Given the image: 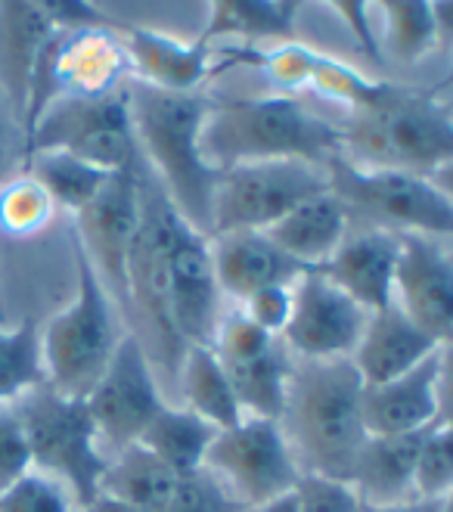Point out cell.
Instances as JSON below:
<instances>
[{
  "label": "cell",
  "mask_w": 453,
  "mask_h": 512,
  "mask_svg": "<svg viewBox=\"0 0 453 512\" xmlns=\"http://www.w3.org/2000/svg\"><path fill=\"white\" fill-rule=\"evenodd\" d=\"M364 382H360L351 357L342 360H301L292 367L286 410L280 426L292 447L295 463L301 460L311 475L348 481L360 447L367 444Z\"/></svg>",
  "instance_id": "6da1fadb"
},
{
  "label": "cell",
  "mask_w": 453,
  "mask_h": 512,
  "mask_svg": "<svg viewBox=\"0 0 453 512\" xmlns=\"http://www.w3.org/2000/svg\"><path fill=\"white\" fill-rule=\"evenodd\" d=\"M202 156L218 174L252 162H308L326 168V162L342 156V128L286 94L227 100L205 115Z\"/></svg>",
  "instance_id": "7a4b0ae2"
},
{
  "label": "cell",
  "mask_w": 453,
  "mask_h": 512,
  "mask_svg": "<svg viewBox=\"0 0 453 512\" xmlns=\"http://www.w3.org/2000/svg\"><path fill=\"white\" fill-rule=\"evenodd\" d=\"M137 149L162 177V193L196 233L208 236L218 171L202 156V125L211 103L202 94H174L140 81L125 84Z\"/></svg>",
  "instance_id": "3957f363"
},
{
  "label": "cell",
  "mask_w": 453,
  "mask_h": 512,
  "mask_svg": "<svg viewBox=\"0 0 453 512\" xmlns=\"http://www.w3.org/2000/svg\"><path fill=\"white\" fill-rule=\"evenodd\" d=\"M342 156L360 168L432 177L453 159L450 106L435 94L385 84L382 97L342 128Z\"/></svg>",
  "instance_id": "277c9868"
},
{
  "label": "cell",
  "mask_w": 453,
  "mask_h": 512,
  "mask_svg": "<svg viewBox=\"0 0 453 512\" xmlns=\"http://www.w3.org/2000/svg\"><path fill=\"white\" fill-rule=\"evenodd\" d=\"M75 255V298L59 311L41 333V357L47 388L56 395L84 401L97 385L118 345L125 339V326L118 305L103 289L97 270L90 267L84 249L72 233Z\"/></svg>",
  "instance_id": "5b68a950"
},
{
  "label": "cell",
  "mask_w": 453,
  "mask_h": 512,
  "mask_svg": "<svg viewBox=\"0 0 453 512\" xmlns=\"http://www.w3.org/2000/svg\"><path fill=\"white\" fill-rule=\"evenodd\" d=\"M16 410L28 435V447H32V466L69 488V497L78 509L87 506L100 494V481L109 463L100 450L87 404L56 395L53 388L41 385L19 398Z\"/></svg>",
  "instance_id": "8992f818"
},
{
  "label": "cell",
  "mask_w": 453,
  "mask_h": 512,
  "mask_svg": "<svg viewBox=\"0 0 453 512\" xmlns=\"http://www.w3.org/2000/svg\"><path fill=\"white\" fill-rule=\"evenodd\" d=\"M66 153L109 174L137 168V140L125 87L106 97H56L25 131V159Z\"/></svg>",
  "instance_id": "52a82bcc"
},
{
  "label": "cell",
  "mask_w": 453,
  "mask_h": 512,
  "mask_svg": "<svg viewBox=\"0 0 453 512\" xmlns=\"http://www.w3.org/2000/svg\"><path fill=\"white\" fill-rule=\"evenodd\" d=\"M329 193H336L345 208L376 221V227L395 233L447 236L453 233V199L432 177L404 171L360 168L345 156L326 162Z\"/></svg>",
  "instance_id": "ba28073f"
},
{
  "label": "cell",
  "mask_w": 453,
  "mask_h": 512,
  "mask_svg": "<svg viewBox=\"0 0 453 512\" xmlns=\"http://www.w3.org/2000/svg\"><path fill=\"white\" fill-rule=\"evenodd\" d=\"M326 168L308 162H252L218 174L208 236L274 227L305 199L326 193Z\"/></svg>",
  "instance_id": "9c48e42d"
},
{
  "label": "cell",
  "mask_w": 453,
  "mask_h": 512,
  "mask_svg": "<svg viewBox=\"0 0 453 512\" xmlns=\"http://www.w3.org/2000/svg\"><path fill=\"white\" fill-rule=\"evenodd\" d=\"M131 75L128 53L122 47V38L109 32V25L94 28H59L50 41L41 69L32 84L28 97L22 131L35 125V118L44 112V106L56 97H106L122 90L125 78Z\"/></svg>",
  "instance_id": "30bf717a"
},
{
  "label": "cell",
  "mask_w": 453,
  "mask_h": 512,
  "mask_svg": "<svg viewBox=\"0 0 453 512\" xmlns=\"http://www.w3.org/2000/svg\"><path fill=\"white\" fill-rule=\"evenodd\" d=\"M205 469L215 475L236 506H258L295 491L301 466L280 423L243 416V423L224 429L211 441Z\"/></svg>",
  "instance_id": "8fae6325"
},
{
  "label": "cell",
  "mask_w": 453,
  "mask_h": 512,
  "mask_svg": "<svg viewBox=\"0 0 453 512\" xmlns=\"http://www.w3.org/2000/svg\"><path fill=\"white\" fill-rule=\"evenodd\" d=\"M184 224L187 221L174 212L162 190L143 187L140 227L128 255V308L134 305L140 311L168 367L180 364V354H184V342L174 333L168 308V258Z\"/></svg>",
  "instance_id": "7c38bea8"
},
{
  "label": "cell",
  "mask_w": 453,
  "mask_h": 512,
  "mask_svg": "<svg viewBox=\"0 0 453 512\" xmlns=\"http://www.w3.org/2000/svg\"><path fill=\"white\" fill-rule=\"evenodd\" d=\"M140 202L143 180L137 168H128L112 174L97 199L75 215L78 246L118 311H128V255L140 227Z\"/></svg>",
  "instance_id": "4fadbf2b"
},
{
  "label": "cell",
  "mask_w": 453,
  "mask_h": 512,
  "mask_svg": "<svg viewBox=\"0 0 453 512\" xmlns=\"http://www.w3.org/2000/svg\"><path fill=\"white\" fill-rule=\"evenodd\" d=\"M84 404L94 419L97 438L112 450L137 444L143 429L165 407L149 354L134 333H125L122 345H118L97 385L90 388Z\"/></svg>",
  "instance_id": "5bb4252c"
},
{
  "label": "cell",
  "mask_w": 453,
  "mask_h": 512,
  "mask_svg": "<svg viewBox=\"0 0 453 512\" xmlns=\"http://www.w3.org/2000/svg\"><path fill=\"white\" fill-rule=\"evenodd\" d=\"M367 311L308 270L292 283V314L283 329V348L301 360H342L351 357L367 326Z\"/></svg>",
  "instance_id": "9a60e30c"
},
{
  "label": "cell",
  "mask_w": 453,
  "mask_h": 512,
  "mask_svg": "<svg viewBox=\"0 0 453 512\" xmlns=\"http://www.w3.org/2000/svg\"><path fill=\"white\" fill-rule=\"evenodd\" d=\"M422 333L447 345L453 333V261L432 236L401 233V255L395 270V301Z\"/></svg>",
  "instance_id": "2e32d148"
},
{
  "label": "cell",
  "mask_w": 453,
  "mask_h": 512,
  "mask_svg": "<svg viewBox=\"0 0 453 512\" xmlns=\"http://www.w3.org/2000/svg\"><path fill=\"white\" fill-rule=\"evenodd\" d=\"M168 308L177 339L187 345H208L221 323V289L211 267L208 236L190 224L180 227L168 258Z\"/></svg>",
  "instance_id": "e0dca14e"
},
{
  "label": "cell",
  "mask_w": 453,
  "mask_h": 512,
  "mask_svg": "<svg viewBox=\"0 0 453 512\" xmlns=\"http://www.w3.org/2000/svg\"><path fill=\"white\" fill-rule=\"evenodd\" d=\"M401 255V233L385 227H367L348 233L317 274L342 289L354 305L376 314L395 301V270Z\"/></svg>",
  "instance_id": "ac0fdd59"
},
{
  "label": "cell",
  "mask_w": 453,
  "mask_h": 512,
  "mask_svg": "<svg viewBox=\"0 0 453 512\" xmlns=\"http://www.w3.org/2000/svg\"><path fill=\"white\" fill-rule=\"evenodd\" d=\"M444 354L447 348L435 351L419 367H413L398 379L376 388H364L360 413H364V429L370 438L419 432L444 416L438 398V385L444 376Z\"/></svg>",
  "instance_id": "d6986e66"
},
{
  "label": "cell",
  "mask_w": 453,
  "mask_h": 512,
  "mask_svg": "<svg viewBox=\"0 0 453 512\" xmlns=\"http://www.w3.org/2000/svg\"><path fill=\"white\" fill-rule=\"evenodd\" d=\"M208 252L221 295L236 301H246L252 292L267 286H292L301 274H308L258 230L208 236Z\"/></svg>",
  "instance_id": "ffe728a7"
},
{
  "label": "cell",
  "mask_w": 453,
  "mask_h": 512,
  "mask_svg": "<svg viewBox=\"0 0 453 512\" xmlns=\"http://www.w3.org/2000/svg\"><path fill=\"white\" fill-rule=\"evenodd\" d=\"M56 22L44 0H10L0 4V78L10 97L13 115L22 122L41 59L56 38Z\"/></svg>",
  "instance_id": "44dd1931"
},
{
  "label": "cell",
  "mask_w": 453,
  "mask_h": 512,
  "mask_svg": "<svg viewBox=\"0 0 453 512\" xmlns=\"http://www.w3.org/2000/svg\"><path fill=\"white\" fill-rule=\"evenodd\" d=\"M441 348L447 345L435 342L429 333H422L413 320H407L395 305H388L367 317L364 336H360L351 354V364L360 382H364V388H376L410 373L413 367H419L422 360L432 357Z\"/></svg>",
  "instance_id": "7402d4cb"
},
{
  "label": "cell",
  "mask_w": 453,
  "mask_h": 512,
  "mask_svg": "<svg viewBox=\"0 0 453 512\" xmlns=\"http://www.w3.org/2000/svg\"><path fill=\"white\" fill-rule=\"evenodd\" d=\"M122 47L134 81L149 87L196 94V87L211 75V50L199 41H180L156 28H125Z\"/></svg>",
  "instance_id": "603a6c76"
},
{
  "label": "cell",
  "mask_w": 453,
  "mask_h": 512,
  "mask_svg": "<svg viewBox=\"0 0 453 512\" xmlns=\"http://www.w3.org/2000/svg\"><path fill=\"white\" fill-rule=\"evenodd\" d=\"M348 227H351V212L336 193L326 190L295 205L292 212H286L264 233L295 264H301L305 270H317L342 246V239L351 233Z\"/></svg>",
  "instance_id": "cb8c5ba5"
},
{
  "label": "cell",
  "mask_w": 453,
  "mask_h": 512,
  "mask_svg": "<svg viewBox=\"0 0 453 512\" xmlns=\"http://www.w3.org/2000/svg\"><path fill=\"white\" fill-rule=\"evenodd\" d=\"M429 429L407 432V435L367 438V444L360 447V454L354 460L351 478H348V485L357 491V497L364 503H376V506L404 503V497L413 491L416 457H419V447L426 441Z\"/></svg>",
  "instance_id": "d4e9b609"
},
{
  "label": "cell",
  "mask_w": 453,
  "mask_h": 512,
  "mask_svg": "<svg viewBox=\"0 0 453 512\" xmlns=\"http://www.w3.org/2000/svg\"><path fill=\"white\" fill-rule=\"evenodd\" d=\"M286 354L289 351L277 342L274 348H267L258 357L221 360L243 416L270 419V423H280L283 419L289 376H292V360Z\"/></svg>",
  "instance_id": "484cf974"
},
{
  "label": "cell",
  "mask_w": 453,
  "mask_h": 512,
  "mask_svg": "<svg viewBox=\"0 0 453 512\" xmlns=\"http://www.w3.org/2000/svg\"><path fill=\"white\" fill-rule=\"evenodd\" d=\"M177 478L180 475L168 469L159 457L149 454L146 447L128 444L115 450V457H109L100 481V494H109L140 512H165L177 488Z\"/></svg>",
  "instance_id": "4316f807"
},
{
  "label": "cell",
  "mask_w": 453,
  "mask_h": 512,
  "mask_svg": "<svg viewBox=\"0 0 453 512\" xmlns=\"http://www.w3.org/2000/svg\"><path fill=\"white\" fill-rule=\"evenodd\" d=\"M180 388H184L187 410L218 432L243 423V410L236 404L230 379L208 345H187L180 354Z\"/></svg>",
  "instance_id": "83f0119b"
},
{
  "label": "cell",
  "mask_w": 453,
  "mask_h": 512,
  "mask_svg": "<svg viewBox=\"0 0 453 512\" xmlns=\"http://www.w3.org/2000/svg\"><path fill=\"white\" fill-rule=\"evenodd\" d=\"M218 429L208 426L205 419L190 413L187 407H162L153 423H149L140 435V447L159 457L168 469L177 475H190L205 469V454L211 441H215Z\"/></svg>",
  "instance_id": "f1b7e54d"
},
{
  "label": "cell",
  "mask_w": 453,
  "mask_h": 512,
  "mask_svg": "<svg viewBox=\"0 0 453 512\" xmlns=\"http://www.w3.org/2000/svg\"><path fill=\"white\" fill-rule=\"evenodd\" d=\"M295 13L298 4H286V0H215L196 41L208 47L215 38H239L252 47L264 38L289 35Z\"/></svg>",
  "instance_id": "f546056e"
},
{
  "label": "cell",
  "mask_w": 453,
  "mask_h": 512,
  "mask_svg": "<svg viewBox=\"0 0 453 512\" xmlns=\"http://www.w3.org/2000/svg\"><path fill=\"white\" fill-rule=\"evenodd\" d=\"M25 174L35 177L41 190L50 196L56 208L78 215L97 199V193L106 187V180L112 177L103 168L87 165L75 156L66 153H35L25 159ZM118 174V171H115Z\"/></svg>",
  "instance_id": "4dcf8cb0"
},
{
  "label": "cell",
  "mask_w": 453,
  "mask_h": 512,
  "mask_svg": "<svg viewBox=\"0 0 453 512\" xmlns=\"http://www.w3.org/2000/svg\"><path fill=\"white\" fill-rule=\"evenodd\" d=\"M41 385H47V376L38 323L22 320L16 329H0V407L16 404Z\"/></svg>",
  "instance_id": "1f68e13d"
},
{
  "label": "cell",
  "mask_w": 453,
  "mask_h": 512,
  "mask_svg": "<svg viewBox=\"0 0 453 512\" xmlns=\"http://www.w3.org/2000/svg\"><path fill=\"white\" fill-rule=\"evenodd\" d=\"M385 19L388 47L401 63L413 66L438 44V25L426 0H385L379 4Z\"/></svg>",
  "instance_id": "d6a6232c"
},
{
  "label": "cell",
  "mask_w": 453,
  "mask_h": 512,
  "mask_svg": "<svg viewBox=\"0 0 453 512\" xmlns=\"http://www.w3.org/2000/svg\"><path fill=\"white\" fill-rule=\"evenodd\" d=\"M56 205L41 190L35 177L25 171L10 184H0V233L13 239H28L53 221Z\"/></svg>",
  "instance_id": "836d02e7"
},
{
  "label": "cell",
  "mask_w": 453,
  "mask_h": 512,
  "mask_svg": "<svg viewBox=\"0 0 453 512\" xmlns=\"http://www.w3.org/2000/svg\"><path fill=\"white\" fill-rule=\"evenodd\" d=\"M453 488V432L447 416L429 429L419 447L413 469V494L416 500H447Z\"/></svg>",
  "instance_id": "e575fe53"
},
{
  "label": "cell",
  "mask_w": 453,
  "mask_h": 512,
  "mask_svg": "<svg viewBox=\"0 0 453 512\" xmlns=\"http://www.w3.org/2000/svg\"><path fill=\"white\" fill-rule=\"evenodd\" d=\"M0 512H78V509L59 481L32 469L7 494H0Z\"/></svg>",
  "instance_id": "d590c367"
},
{
  "label": "cell",
  "mask_w": 453,
  "mask_h": 512,
  "mask_svg": "<svg viewBox=\"0 0 453 512\" xmlns=\"http://www.w3.org/2000/svg\"><path fill=\"white\" fill-rule=\"evenodd\" d=\"M236 500L224 491L221 481L208 469L177 478V488L165 512H236Z\"/></svg>",
  "instance_id": "8d00e7d4"
},
{
  "label": "cell",
  "mask_w": 453,
  "mask_h": 512,
  "mask_svg": "<svg viewBox=\"0 0 453 512\" xmlns=\"http://www.w3.org/2000/svg\"><path fill=\"white\" fill-rule=\"evenodd\" d=\"M32 469V447L16 404L0 407V494H7Z\"/></svg>",
  "instance_id": "74e56055"
},
{
  "label": "cell",
  "mask_w": 453,
  "mask_h": 512,
  "mask_svg": "<svg viewBox=\"0 0 453 512\" xmlns=\"http://www.w3.org/2000/svg\"><path fill=\"white\" fill-rule=\"evenodd\" d=\"M280 339L267 336L264 329H258L243 311H233L230 317H221L215 339H211V351L218 354V360H246L258 357L267 348H274Z\"/></svg>",
  "instance_id": "f35d334b"
},
{
  "label": "cell",
  "mask_w": 453,
  "mask_h": 512,
  "mask_svg": "<svg viewBox=\"0 0 453 512\" xmlns=\"http://www.w3.org/2000/svg\"><path fill=\"white\" fill-rule=\"evenodd\" d=\"M295 500H298V512H360V503H364L348 481L323 478L311 472H301L295 485Z\"/></svg>",
  "instance_id": "ab89813d"
},
{
  "label": "cell",
  "mask_w": 453,
  "mask_h": 512,
  "mask_svg": "<svg viewBox=\"0 0 453 512\" xmlns=\"http://www.w3.org/2000/svg\"><path fill=\"white\" fill-rule=\"evenodd\" d=\"M239 311H243L258 329H264L267 336L280 339L286 323H289V314H292V286L258 289L243 301V308H239Z\"/></svg>",
  "instance_id": "60d3db41"
},
{
  "label": "cell",
  "mask_w": 453,
  "mask_h": 512,
  "mask_svg": "<svg viewBox=\"0 0 453 512\" xmlns=\"http://www.w3.org/2000/svg\"><path fill=\"white\" fill-rule=\"evenodd\" d=\"M332 13H336L348 25V32L357 38L360 47H364L370 56H379V44H376V35H373V28H370L367 4H360V0H339V4H332Z\"/></svg>",
  "instance_id": "b9f144b4"
},
{
  "label": "cell",
  "mask_w": 453,
  "mask_h": 512,
  "mask_svg": "<svg viewBox=\"0 0 453 512\" xmlns=\"http://www.w3.org/2000/svg\"><path fill=\"white\" fill-rule=\"evenodd\" d=\"M360 512H447V500H404V503H360Z\"/></svg>",
  "instance_id": "7bdbcfd3"
},
{
  "label": "cell",
  "mask_w": 453,
  "mask_h": 512,
  "mask_svg": "<svg viewBox=\"0 0 453 512\" xmlns=\"http://www.w3.org/2000/svg\"><path fill=\"white\" fill-rule=\"evenodd\" d=\"M236 512H298V500H295V491H289L277 500H267L258 506H239Z\"/></svg>",
  "instance_id": "ee69618b"
},
{
  "label": "cell",
  "mask_w": 453,
  "mask_h": 512,
  "mask_svg": "<svg viewBox=\"0 0 453 512\" xmlns=\"http://www.w3.org/2000/svg\"><path fill=\"white\" fill-rule=\"evenodd\" d=\"M78 512H140V509L122 503V500H115V497H109V494H97L94 500H90L87 506H81Z\"/></svg>",
  "instance_id": "f6af8a7d"
},
{
  "label": "cell",
  "mask_w": 453,
  "mask_h": 512,
  "mask_svg": "<svg viewBox=\"0 0 453 512\" xmlns=\"http://www.w3.org/2000/svg\"><path fill=\"white\" fill-rule=\"evenodd\" d=\"M0 156H4V149H0Z\"/></svg>",
  "instance_id": "bcb514c9"
}]
</instances>
